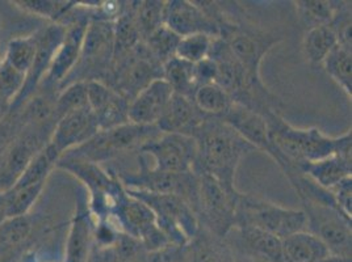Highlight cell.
<instances>
[{"label":"cell","instance_id":"cell-1","mask_svg":"<svg viewBox=\"0 0 352 262\" xmlns=\"http://www.w3.org/2000/svg\"><path fill=\"white\" fill-rule=\"evenodd\" d=\"M263 117L271 143L278 155L275 163L288 180L304 175L302 167L305 163L322 160L331 155L352 159L351 130L339 136H329L317 128H294L280 116L279 112H271Z\"/></svg>","mask_w":352,"mask_h":262},{"label":"cell","instance_id":"cell-2","mask_svg":"<svg viewBox=\"0 0 352 262\" xmlns=\"http://www.w3.org/2000/svg\"><path fill=\"white\" fill-rule=\"evenodd\" d=\"M193 138L197 147L193 172L209 176L230 193H238L236 169L241 160L255 148L217 117H208Z\"/></svg>","mask_w":352,"mask_h":262},{"label":"cell","instance_id":"cell-3","mask_svg":"<svg viewBox=\"0 0 352 262\" xmlns=\"http://www.w3.org/2000/svg\"><path fill=\"white\" fill-rule=\"evenodd\" d=\"M222 38L248 75L250 87L264 106L279 112L280 100L265 87L261 76L262 60L267 53L280 43L281 37L270 32L248 27L229 20L220 32Z\"/></svg>","mask_w":352,"mask_h":262},{"label":"cell","instance_id":"cell-4","mask_svg":"<svg viewBox=\"0 0 352 262\" xmlns=\"http://www.w3.org/2000/svg\"><path fill=\"white\" fill-rule=\"evenodd\" d=\"M161 131L155 125L125 123L109 130H100L82 146L63 154L80 160L99 164L111 160L121 154L138 151L148 141L157 138Z\"/></svg>","mask_w":352,"mask_h":262},{"label":"cell","instance_id":"cell-5","mask_svg":"<svg viewBox=\"0 0 352 262\" xmlns=\"http://www.w3.org/2000/svg\"><path fill=\"white\" fill-rule=\"evenodd\" d=\"M235 226H252L283 240L294 233L307 231L308 222L302 210L285 209L241 193L235 209Z\"/></svg>","mask_w":352,"mask_h":262},{"label":"cell","instance_id":"cell-6","mask_svg":"<svg viewBox=\"0 0 352 262\" xmlns=\"http://www.w3.org/2000/svg\"><path fill=\"white\" fill-rule=\"evenodd\" d=\"M125 190L153 211L160 230L173 246L187 247L199 233V219L191 206L180 197L141 190Z\"/></svg>","mask_w":352,"mask_h":262},{"label":"cell","instance_id":"cell-7","mask_svg":"<svg viewBox=\"0 0 352 262\" xmlns=\"http://www.w3.org/2000/svg\"><path fill=\"white\" fill-rule=\"evenodd\" d=\"M115 56V30L113 23L103 20H91L85 33L80 57L73 73L65 80V88L73 83L104 82L111 70Z\"/></svg>","mask_w":352,"mask_h":262},{"label":"cell","instance_id":"cell-8","mask_svg":"<svg viewBox=\"0 0 352 262\" xmlns=\"http://www.w3.org/2000/svg\"><path fill=\"white\" fill-rule=\"evenodd\" d=\"M307 215V231L321 239L331 256L351 259V219L340 213L333 195L301 200Z\"/></svg>","mask_w":352,"mask_h":262},{"label":"cell","instance_id":"cell-9","mask_svg":"<svg viewBox=\"0 0 352 262\" xmlns=\"http://www.w3.org/2000/svg\"><path fill=\"white\" fill-rule=\"evenodd\" d=\"M138 161L140 169L137 172H120L116 176L125 189L173 194L190 204L195 214L197 213L199 177L195 172L168 174L157 171L147 164V158L142 154H140Z\"/></svg>","mask_w":352,"mask_h":262},{"label":"cell","instance_id":"cell-10","mask_svg":"<svg viewBox=\"0 0 352 262\" xmlns=\"http://www.w3.org/2000/svg\"><path fill=\"white\" fill-rule=\"evenodd\" d=\"M157 79H162V64L150 56L144 43L129 53L113 59L105 83L129 104L133 99Z\"/></svg>","mask_w":352,"mask_h":262},{"label":"cell","instance_id":"cell-11","mask_svg":"<svg viewBox=\"0 0 352 262\" xmlns=\"http://www.w3.org/2000/svg\"><path fill=\"white\" fill-rule=\"evenodd\" d=\"M199 177L197 219L200 227L219 237H225L235 226V209L241 193H230L212 177Z\"/></svg>","mask_w":352,"mask_h":262},{"label":"cell","instance_id":"cell-12","mask_svg":"<svg viewBox=\"0 0 352 262\" xmlns=\"http://www.w3.org/2000/svg\"><path fill=\"white\" fill-rule=\"evenodd\" d=\"M111 218L118 222L122 233L138 240L148 253L173 246L160 230L153 211L142 201L128 194L126 190L118 200Z\"/></svg>","mask_w":352,"mask_h":262},{"label":"cell","instance_id":"cell-13","mask_svg":"<svg viewBox=\"0 0 352 262\" xmlns=\"http://www.w3.org/2000/svg\"><path fill=\"white\" fill-rule=\"evenodd\" d=\"M140 154L150 158L153 168L168 174L193 172L197 147L193 136L162 132L141 147Z\"/></svg>","mask_w":352,"mask_h":262},{"label":"cell","instance_id":"cell-14","mask_svg":"<svg viewBox=\"0 0 352 262\" xmlns=\"http://www.w3.org/2000/svg\"><path fill=\"white\" fill-rule=\"evenodd\" d=\"M34 34L37 40L34 59L32 62L30 71L25 75L24 87L14 104L11 105V109H10L11 113L17 112L23 106V104L30 99L34 95V92L43 84L45 76L49 71L50 64L54 58V54L58 50L59 45L63 40L65 27L59 23H50L49 25H46Z\"/></svg>","mask_w":352,"mask_h":262},{"label":"cell","instance_id":"cell-15","mask_svg":"<svg viewBox=\"0 0 352 262\" xmlns=\"http://www.w3.org/2000/svg\"><path fill=\"white\" fill-rule=\"evenodd\" d=\"M163 24L179 37H186L197 33H204L212 37H220L219 25L206 15L196 1H164Z\"/></svg>","mask_w":352,"mask_h":262},{"label":"cell","instance_id":"cell-16","mask_svg":"<svg viewBox=\"0 0 352 262\" xmlns=\"http://www.w3.org/2000/svg\"><path fill=\"white\" fill-rule=\"evenodd\" d=\"M96 118L88 106L67 113L57 122L49 145L59 156L85 145L99 132Z\"/></svg>","mask_w":352,"mask_h":262},{"label":"cell","instance_id":"cell-17","mask_svg":"<svg viewBox=\"0 0 352 262\" xmlns=\"http://www.w3.org/2000/svg\"><path fill=\"white\" fill-rule=\"evenodd\" d=\"M88 108L96 118L99 130L129 123V102L103 82H87Z\"/></svg>","mask_w":352,"mask_h":262},{"label":"cell","instance_id":"cell-18","mask_svg":"<svg viewBox=\"0 0 352 262\" xmlns=\"http://www.w3.org/2000/svg\"><path fill=\"white\" fill-rule=\"evenodd\" d=\"M221 119L233 128L255 150L263 151L274 161L276 160L278 155L271 143L268 126L262 115L233 102L232 108Z\"/></svg>","mask_w":352,"mask_h":262},{"label":"cell","instance_id":"cell-19","mask_svg":"<svg viewBox=\"0 0 352 262\" xmlns=\"http://www.w3.org/2000/svg\"><path fill=\"white\" fill-rule=\"evenodd\" d=\"M174 95L163 79H157L142 89L129 104V122L135 125H155Z\"/></svg>","mask_w":352,"mask_h":262},{"label":"cell","instance_id":"cell-20","mask_svg":"<svg viewBox=\"0 0 352 262\" xmlns=\"http://www.w3.org/2000/svg\"><path fill=\"white\" fill-rule=\"evenodd\" d=\"M206 118L208 117L197 109L192 99L174 93L155 126L161 132L193 136Z\"/></svg>","mask_w":352,"mask_h":262},{"label":"cell","instance_id":"cell-21","mask_svg":"<svg viewBox=\"0 0 352 262\" xmlns=\"http://www.w3.org/2000/svg\"><path fill=\"white\" fill-rule=\"evenodd\" d=\"M234 244L246 254L263 262H283L281 240L252 226H235Z\"/></svg>","mask_w":352,"mask_h":262},{"label":"cell","instance_id":"cell-22","mask_svg":"<svg viewBox=\"0 0 352 262\" xmlns=\"http://www.w3.org/2000/svg\"><path fill=\"white\" fill-rule=\"evenodd\" d=\"M94 241V220L86 204L76 206L67 241L65 248V262H88Z\"/></svg>","mask_w":352,"mask_h":262},{"label":"cell","instance_id":"cell-23","mask_svg":"<svg viewBox=\"0 0 352 262\" xmlns=\"http://www.w3.org/2000/svg\"><path fill=\"white\" fill-rule=\"evenodd\" d=\"M283 262H322L331 257L322 240L309 231L294 233L281 240Z\"/></svg>","mask_w":352,"mask_h":262},{"label":"cell","instance_id":"cell-24","mask_svg":"<svg viewBox=\"0 0 352 262\" xmlns=\"http://www.w3.org/2000/svg\"><path fill=\"white\" fill-rule=\"evenodd\" d=\"M188 247L190 262H235L233 247L225 237H219L200 227Z\"/></svg>","mask_w":352,"mask_h":262},{"label":"cell","instance_id":"cell-25","mask_svg":"<svg viewBox=\"0 0 352 262\" xmlns=\"http://www.w3.org/2000/svg\"><path fill=\"white\" fill-rule=\"evenodd\" d=\"M352 159L331 155L326 159L305 163L302 174L323 189H333L342 180L351 177Z\"/></svg>","mask_w":352,"mask_h":262},{"label":"cell","instance_id":"cell-26","mask_svg":"<svg viewBox=\"0 0 352 262\" xmlns=\"http://www.w3.org/2000/svg\"><path fill=\"white\" fill-rule=\"evenodd\" d=\"M338 44L337 34L330 25L314 27L307 29L302 40V51L311 66H320Z\"/></svg>","mask_w":352,"mask_h":262},{"label":"cell","instance_id":"cell-27","mask_svg":"<svg viewBox=\"0 0 352 262\" xmlns=\"http://www.w3.org/2000/svg\"><path fill=\"white\" fill-rule=\"evenodd\" d=\"M59 158L60 156L56 152V150L47 143L41 151H38L32 158L25 171L23 172V175L20 176V178L17 180L12 189H20L30 185L46 182L52 169L56 168Z\"/></svg>","mask_w":352,"mask_h":262},{"label":"cell","instance_id":"cell-28","mask_svg":"<svg viewBox=\"0 0 352 262\" xmlns=\"http://www.w3.org/2000/svg\"><path fill=\"white\" fill-rule=\"evenodd\" d=\"M322 66L327 75L351 97L352 49L338 44L324 58Z\"/></svg>","mask_w":352,"mask_h":262},{"label":"cell","instance_id":"cell-29","mask_svg":"<svg viewBox=\"0 0 352 262\" xmlns=\"http://www.w3.org/2000/svg\"><path fill=\"white\" fill-rule=\"evenodd\" d=\"M162 79L173 88L174 93L192 99L196 86L193 78V64L173 57L162 66Z\"/></svg>","mask_w":352,"mask_h":262},{"label":"cell","instance_id":"cell-30","mask_svg":"<svg viewBox=\"0 0 352 262\" xmlns=\"http://www.w3.org/2000/svg\"><path fill=\"white\" fill-rule=\"evenodd\" d=\"M294 4L301 23L310 29L314 27L330 25L342 5V1L302 0L294 1Z\"/></svg>","mask_w":352,"mask_h":262},{"label":"cell","instance_id":"cell-31","mask_svg":"<svg viewBox=\"0 0 352 262\" xmlns=\"http://www.w3.org/2000/svg\"><path fill=\"white\" fill-rule=\"evenodd\" d=\"M192 100L203 115L217 118L225 116L233 105L232 97L214 83L197 88Z\"/></svg>","mask_w":352,"mask_h":262},{"label":"cell","instance_id":"cell-32","mask_svg":"<svg viewBox=\"0 0 352 262\" xmlns=\"http://www.w3.org/2000/svg\"><path fill=\"white\" fill-rule=\"evenodd\" d=\"M78 1H58V0H15L17 8L28 12L30 15L38 16L50 23H62L65 17L72 12Z\"/></svg>","mask_w":352,"mask_h":262},{"label":"cell","instance_id":"cell-33","mask_svg":"<svg viewBox=\"0 0 352 262\" xmlns=\"http://www.w3.org/2000/svg\"><path fill=\"white\" fill-rule=\"evenodd\" d=\"M163 8H164V1H158V0L133 1L134 20H135V25L142 43L154 30L158 29L161 25H163Z\"/></svg>","mask_w":352,"mask_h":262},{"label":"cell","instance_id":"cell-34","mask_svg":"<svg viewBox=\"0 0 352 262\" xmlns=\"http://www.w3.org/2000/svg\"><path fill=\"white\" fill-rule=\"evenodd\" d=\"M36 49V34L28 37H17L10 41L3 60L12 66L17 71L27 75L34 59Z\"/></svg>","mask_w":352,"mask_h":262},{"label":"cell","instance_id":"cell-35","mask_svg":"<svg viewBox=\"0 0 352 262\" xmlns=\"http://www.w3.org/2000/svg\"><path fill=\"white\" fill-rule=\"evenodd\" d=\"M180 37L163 24L147 37L144 41V45L146 46L150 56L163 66L168 59L175 57Z\"/></svg>","mask_w":352,"mask_h":262},{"label":"cell","instance_id":"cell-36","mask_svg":"<svg viewBox=\"0 0 352 262\" xmlns=\"http://www.w3.org/2000/svg\"><path fill=\"white\" fill-rule=\"evenodd\" d=\"M214 38L216 37L208 36L204 33L180 37V41L176 47L175 57L192 64H196L204 59L209 58Z\"/></svg>","mask_w":352,"mask_h":262},{"label":"cell","instance_id":"cell-37","mask_svg":"<svg viewBox=\"0 0 352 262\" xmlns=\"http://www.w3.org/2000/svg\"><path fill=\"white\" fill-rule=\"evenodd\" d=\"M85 106H88L86 83L78 82L69 84L62 88L57 96L54 106V119L56 122H58L59 119L67 113Z\"/></svg>","mask_w":352,"mask_h":262},{"label":"cell","instance_id":"cell-38","mask_svg":"<svg viewBox=\"0 0 352 262\" xmlns=\"http://www.w3.org/2000/svg\"><path fill=\"white\" fill-rule=\"evenodd\" d=\"M32 233L28 215L4 219L0 222V247L15 248L20 246Z\"/></svg>","mask_w":352,"mask_h":262},{"label":"cell","instance_id":"cell-39","mask_svg":"<svg viewBox=\"0 0 352 262\" xmlns=\"http://www.w3.org/2000/svg\"><path fill=\"white\" fill-rule=\"evenodd\" d=\"M25 83V75L17 71L7 62L1 60L0 64V100L10 105L14 104Z\"/></svg>","mask_w":352,"mask_h":262},{"label":"cell","instance_id":"cell-40","mask_svg":"<svg viewBox=\"0 0 352 262\" xmlns=\"http://www.w3.org/2000/svg\"><path fill=\"white\" fill-rule=\"evenodd\" d=\"M330 193L334 198V202L340 210L343 215L347 218H352V176L342 180L338 185H336L333 189H330Z\"/></svg>","mask_w":352,"mask_h":262},{"label":"cell","instance_id":"cell-41","mask_svg":"<svg viewBox=\"0 0 352 262\" xmlns=\"http://www.w3.org/2000/svg\"><path fill=\"white\" fill-rule=\"evenodd\" d=\"M20 126L21 125L16 113L10 112L7 116L0 119V155L17 138L21 131Z\"/></svg>","mask_w":352,"mask_h":262},{"label":"cell","instance_id":"cell-42","mask_svg":"<svg viewBox=\"0 0 352 262\" xmlns=\"http://www.w3.org/2000/svg\"><path fill=\"white\" fill-rule=\"evenodd\" d=\"M217 75V66L214 60L210 58L204 59L196 64H193V78L196 89L206 84H213Z\"/></svg>","mask_w":352,"mask_h":262},{"label":"cell","instance_id":"cell-43","mask_svg":"<svg viewBox=\"0 0 352 262\" xmlns=\"http://www.w3.org/2000/svg\"><path fill=\"white\" fill-rule=\"evenodd\" d=\"M322 262H351V259H340V257L331 256V257H329L327 260H324Z\"/></svg>","mask_w":352,"mask_h":262},{"label":"cell","instance_id":"cell-44","mask_svg":"<svg viewBox=\"0 0 352 262\" xmlns=\"http://www.w3.org/2000/svg\"><path fill=\"white\" fill-rule=\"evenodd\" d=\"M0 64H1V59H0Z\"/></svg>","mask_w":352,"mask_h":262}]
</instances>
